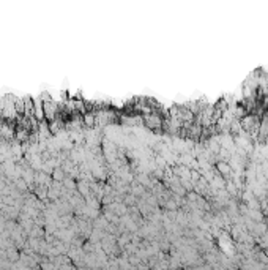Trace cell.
Wrapping results in <instances>:
<instances>
[{
    "instance_id": "cell-1",
    "label": "cell",
    "mask_w": 268,
    "mask_h": 270,
    "mask_svg": "<svg viewBox=\"0 0 268 270\" xmlns=\"http://www.w3.org/2000/svg\"><path fill=\"white\" fill-rule=\"evenodd\" d=\"M218 169H219L221 174H224V175L230 172V167L227 166V163H218Z\"/></svg>"
}]
</instances>
